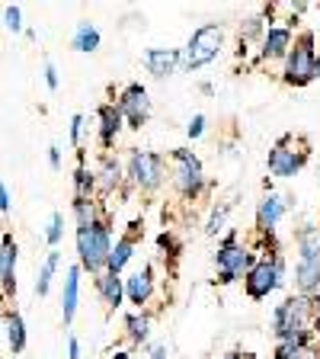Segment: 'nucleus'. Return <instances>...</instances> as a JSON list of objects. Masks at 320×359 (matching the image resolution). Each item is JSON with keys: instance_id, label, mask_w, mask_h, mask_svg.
Instances as JSON below:
<instances>
[{"instance_id": "39448f33", "label": "nucleus", "mask_w": 320, "mask_h": 359, "mask_svg": "<svg viewBox=\"0 0 320 359\" xmlns=\"http://www.w3.org/2000/svg\"><path fill=\"white\" fill-rule=\"evenodd\" d=\"M314 61H317V55H314V36L305 32V36L298 39V45H295V52L288 55L285 81L295 83V87H305L307 81H314Z\"/></svg>"}, {"instance_id": "c756f323", "label": "nucleus", "mask_w": 320, "mask_h": 359, "mask_svg": "<svg viewBox=\"0 0 320 359\" xmlns=\"http://www.w3.org/2000/svg\"><path fill=\"white\" fill-rule=\"evenodd\" d=\"M4 22H7L10 32H20L22 29V10L20 7H7L4 10Z\"/></svg>"}, {"instance_id": "c9c22d12", "label": "nucleus", "mask_w": 320, "mask_h": 359, "mask_svg": "<svg viewBox=\"0 0 320 359\" xmlns=\"http://www.w3.org/2000/svg\"><path fill=\"white\" fill-rule=\"evenodd\" d=\"M10 205H13V202H10V189L0 183V212H10Z\"/></svg>"}, {"instance_id": "5701e85b", "label": "nucleus", "mask_w": 320, "mask_h": 359, "mask_svg": "<svg viewBox=\"0 0 320 359\" xmlns=\"http://www.w3.org/2000/svg\"><path fill=\"white\" fill-rule=\"evenodd\" d=\"M74 48H77V52H97V48H99V29H97V26H90V22H77Z\"/></svg>"}, {"instance_id": "393cba45", "label": "nucleus", "mask_w": 320, "mask_h": 359, "mask_svg": "<svg viewBox=\"0 0 320 359\" xmlns=\"http://www.w3.org/2000/svg\"><path fill=\"white\" fill-rule=\"evenodd\" d=\"M125 327H128V337H132L134 344H141V340H148V334H151V318L148 314H132L125 321Z\"/></svg>"}, {"instance_id": "f257e3e1", "label": "nucleus", "mask_w": 320, "mask_h": 359, "mask_svg": "<svg viewBox=\"0 0 320 359\" xmlns=\"http://www.w3.org/2000/svg\"><path fill=\"white\" fill-rule=\"evenodd\" d=\"M311 321H320V302L288 299L272 314V330H276L279 340H285V337H295V334H311V330H307Z\"/></svg>"}, {"instance_id": "423d86ee", "label": "nucleus", "mask_w": 320, "mask_h": 359, "mask_svg": "<svg viewBox=\"0 0 320 359\" xmlns=\"http://www.w3.org/2000/svg\"><path fill=\"white\" fill-rule=\"evenodd\" d=\"M128 173L141 189H154L164 180V157L154 151H134L128 161Z\"/></svg>"}, {"instance_id": "7c9ffc66", "label": "nucleus", "mask_w": 320, "mask_h": 359, "mask_svg": "<svg viewBox=\"0 0 320 359\" xmlns=\"http://www.w3.org/2000/svg\"><path fill=\"white\" fill-rule=\"evenodd\" d=\"M228 202H224L221 209H215V215H211V222H209V234H215V231H221V224H224V215H228Z\"/></svg>"}, {"instance_id": "aec40b11", "label": "nucleus", "mask_w": 320, "mask_h": 359, "mask_svg": "<svg viewBox=\"0 0 320 359\" xmlns=\"http://www.w3.org/2000/svg\"><path fill=\"white\" fill-rule=\"evenodd\" d=\"M295 279H298L301 292H314L320 285V260H298V266H295Z\"/></svg>"}, {"instance_id": "a211bd4d", "label": "nucleus", "mask_w": 320, "mask_h": 359, "mask_svg": "<svg viewBox=\"0 0 320 359\" xmlns=\"http://www.w3.org/2000/svg\"><path fill=\"white\" fill-rule=\"evenodd\" d=\"M119 128H122L119 109H116V106H103V109H99V142H103L106 148H112V142H116Z\"/></svg>"}, {"instance_id": "ddd939ff", "label": "nucleus", "mask_w": 320, "mask_h": 359, "mask_svg": "<svg viewBox=\"0 0 320 359\" xmlns=\"http://www.w3.org/2000/svg\"><path fill=\"white\" fill-rule=\"evenodd\" d=\"M151 292H154V276H151V269H138L134 276L125 279V295L132 305H144L151 299Z\"/></svg>"}, {"instance_id": "f3484780", "label": "nucleus", "mask_w": 320, "mask_h": 359, "mask_svg": "<svg viewBox=\"0 0 320 359\" xmlns=\"http://www.w3.org/2000/svg\"><path fill=\"white\" fill-rule=\"evenodd\" d=\"M4 330H7V344L13 353L26 350V321L20 311H7L4 314Z\"/></svg>"}, {"instance_id": "0eeeda50", "label": "nucleus", "mask_w": 320, "mask_h": 359, "mask_svg": "<svg viewBox=\"0 0 320 359\" xmlns=\"http://www.w3.org/2000/svg\"><path fill=\"white\" fill-rule=\"evenodd\" d=\"M282 283V260H263L250 266L246 273V292L250 299H266L269 292H276Z\"/></svg>"}, {"instance_id": "2f4dec72", "label": "nucleus", "mask_w": 320, "mask_h": 359, "mask_svg": "<svg viewBox=\"0 0 320 359\" xmlns=\"http://www.w3.org/2000/svg\"><path fill=\"white\" fill-rule=\"evenodd\" d=\"M186 132H189V138H202V132H205V116H195Z\"/></svg>"}, {"instance_id": "e433bc0d", "label": "nucleus", "mask_w": 320, "mask_h": 359, "mask_svg": "<svg viewBox=\"0 0 320 359\" xmlns=\"http://www.w3.org/2000/svg\"><path fill=\"white\" fill-rule=\"evenodd\" d=\"M67 359H81V344H77V337L67 340Z\"/></svg>"}, {"instance_id": "1a4fd4ad", "label": "nucleus", "mask_w": 320, "mask_h": 359, "mask_svg": "<svg viewBox=\"0 0 320 359\" xmlns=\"http://www.w3.org/2000/svg\"><path fill=\"white\" fill-rule=\"evenodd\" d=\"M234 234L228 241H224V247L218 250V273H221V283H234V279L244 273V269L253 266V257L246 254L244 247L234 244Z\"/></svg>"}, {"instance_id": "412c9836", "label": "nucleus", "mask_w": 320, "mask_h": 359, "mask_svg": "<svg viewBox=\"0 0 320 359\" xmlns=\"http://www.w3.org/2000/svg\"><path fill=\"white\" fill-rule=\"evenodd\" d=\"M298 250H301V260H320V228H314V224L301 228Z\"/></svg>"}, {"instance_id": "f704fd0d", "label": "nucleus", "mask_w": 320, "mask_h": 359, "mask_svg": "<svg viewBox=\"0 0 320 359\" xmlns=\"http://www.w3.org/2000/svg\"><path fill=\"white\" fill-rule=\"evenodd\" d=\"M48 164H52V170H61V148H58V144H52V148H48Z\"/></svg>"}, {"instance_id": "37998d69", "label": "nucleus", "mask_w": 320, "mask_h": 359, "mask_svg": "<svg viewBox=\"0 0 320 359\" xmlns=\"http://www.w3.org/2000/svg\"><path fill=\"white\" fill-rule=\"evenodd\" d=\"M116 359H128V356H125V353H119V356H116Z\"/></svg>"}, {"instance_id": "6ab92c4d", "label": "nucleus", "mask_w": 320, "mask_h": 359, "mask_svg": "<svg viewBox=\"0 0 320 359\" xmlns=\"http://www.w3.org/2000/svg\"><path fill=\"white\" fill-rule=\"evenodd\" d=\"M97 292L103 295V302L109 308H119L122 305V295H125V289H122V279L116 276V273H99Z\"/></svg>"}, {"instance_id": "bb28decb", "label": "nucleus", "mask_w": 320, "mask_h": 359, "mask_svg": "<svg viewBox=\"0 0 320 359\" xmlns=\"http://www.w3.org/2000/svg\"><path fill=\"white\" fill-rule=\"evenodd\" d=\"M74 187H77V199H90V193H93V187H97V180H93V173H90L87 167H77Z\"/></svg>"}, {"instance_id": "dca6fc26", "label": "nucleus", "mask_w": 320, "mask_h": 359, "mask_svg": "<svg viewBox=\"0 0 320 359\" xmlns=\"http://www.w3.org/2000/svg\"><path fill=\"white\" fill-rule=\"evenodd\" d=\"M282 212H285V202L279 199L276 193H269L266 199L260 202V212H256V222H260L263 231H272L279 224V218H282Z\"/></svg>"}, {"instance_id": "58836bf2", "label": "nucleus", "mask_w": 320, "mask_h": 359, "mask_svg": "<svg viewBox=\"0 0 320 359\" xmlns=\"http://www.w3.org/2000/svg\"><path fill=\"white\" fill-rule=\"evenodd\" d=\"M151 359H167V346L164 344L154 346V350H151Z\"/></svg>"}, {"instance_id": "f03ea898", "label": "nucleus", "mask_w": 320, "mask_h": 359, "mask_svg": "<svg viewBox=\"0 0 320 359\" xmlns=\"http://www.w3.org/2000/svg\"><path fill=\"white\" fill-rule=\"evenodd\" d=\"M112 244H109V224L93 222L90 228H77V254H81V266L90 273H99L106 266Z\"/></svg>"}, {"instance_id": "473e14b6", "label": "nucleus", "mask_w": 320, "mask_h": 359, "mask_svg": "<svg viewBox=\"0 0 320 359\" xmlns=\"http://www.w3.org/2000/svg\"><path fill=\"white\" fill-rule=\"evenodd\" d=\"M81 135H83V116H74L71 119V142L81 144Z\"/></svg>"}, {"instance_id": "9b49d317", "label": "nucleus", "mask_w": 320, "mask_h": 359, "mask_svg": "<svg viewBox=\"0 0 320 359\" xmlns=\"http://www.w3.org/2000/svg\"><path fill=\"white\" fill-rule=\"evenodd\" d=\"M0 292L4 295L16 292V244L10 234L0 238Z\"/></svg>"}, {"instance_id": "20e7f679", "label": "nucleus", "mask_w": 320, "mask_h": 359, "mask_svg": "<svg viewBox=\"0 0 320 359\" xmlns=\"http://www.w3.org/2000/svg\"><path fill=\"white\" fill-rule=\"evenodd\" d=\"M173 183L183 196H195L202 187H205V177H202V164L199 157L186 148L173 151Z\"/></svg>"}, {"instance_id": "7ed1b4c3", "label": "nucleus", "mask_w": 320, "mask_h": 359, "mask_svg": "<svg viewBox=\"0 0 320 359\" xmlns=\"http://www.w3.org/2000/svg\"><path fill=\"white\" fill-rule=\"evenodd\" d=\"M221 42H224V29L218 26V22L199 26V29L193 32V39H189V45H186V55H183L186 71H199V67L211 65V61L218 58V52H221Z\"/></svg>"}, {"instance_id": "72a5a7b5", "label": "nucleus", "mask_w": 320, "mask_h": 359, "mask_svg": "<svg viewBox=\"0 0 320 359\" xmlns=\"http://www.w3.org/2000/svg\"><path fill=\"white\" fill-rule=\"evenodd\" d=\"M45 83H48V90H58V71H55L52 61L45 65Z\"/></svg>"}, {"instance_id": "a19ab883", "label": "nucleus", "mask_w": 320, "mask_h": 359, "mask_svg": "<svg viewBox=\"0 0 320 359\" xmlns=\"http://www.w3.org/2000/svg\"><path fill=\"white\" fill-rule=\"evenodd\" d=\"M221 359H244L240 353H228V356H221Z\"/></svg>"}, {"instance_id": "c85d7f7f", "label": "nucleus", "mask_w": 320, "mask_h": 359, "mask_svg": "<svg viewBox=\"0 0 320 359\" xmlns=\"http://www.w3.org/2000/svg\"><path fill=\"white\" fill-rule=\"evenodd\" d=\"M103 187L106 189H112V187H119V180H122V167H119V161H112V157H106L103 161Z\"/></svg>"}, {"instance_id": "2eb2a0df", "label": "nucleus", "mask_w": 320, "mask_h": 359, "mask_svg": "<svg viewBox=\"0 0 320 359\" xmlns=\"http://www.w3.org/2000/svg\"><path fill=\"white\" fill-rule=\"evenodd\" d=\"M291 45V32L285 26H272L263 39V58H282Z\"/></svg>"}, {"instance_id": "f8f14e48", "label": "nucleus", "mask_w": 320, "mask_h": 359, "mask_svg": "<svg viewBox=\"0 0 320 359\" xmlns=\"http://www.w3.org/2000/svg\"><path fill=\"white\" fill-rule=\"evenodd\" d=\"M179 65V52L176 48H148L144 52V67L154 77H170Z\"/></svg>"}, {"instance_id": "79ce46f5", "label": "nucleus", "mask_w": 320, "mask_h": 359, "mask_svg": "<svg viewBox=\"0 0 320 359\" xmlns=\"http://www.w3.org/2000/svg\"><path fill=\"white\" fill-rule=\"evenodd\" d=\"M4 314L7 311H4V305H0V330H4Z\"/></svg>"}, {"instance_id": "6e6552de", "label": "nucleus", "mask_w": 320, "mask_h": 359, "mask_svg": "<svg viewBox=\"0 0 320 359\" xmlns=\"http://www.w3.org/2000/svg\"><path fill=\"white\" fill-rule=\"evenodd\" d=\"M119 116L122 119H128V126L132 128H141V122L151 116V100H148V90L141 87V83H132V87H125V93L119 97Z\"/></svg>"}, {"instance_id": "4468645a", "label": "nucleus", "mask_w": 320, "mask_h": 359, "mask_svg": "<svg viewBox=\"0 0 320 359\" xmlns=\"http://www.w3.org/2000/svg\"><path fill=\"white\" fill-rule=\"evenodd\" d=\"M77 292H81V266H71L67 269V279H64V295H61V314H64V324L74 321L77 314Z\"/></svg>"}, {"instance_id": "a878e982", "label": "nucleus", "mask_w": 320, "mask_h": 359, "mask_svg": "<svg viewBox=\"0 0 320 359\" xmlns=\"http://www.w3.org/2000/svg\"><path fill=\"white\" fill-rule=\"evenodd\" d=\"M74 215H77V228H90L97 222V209L90 199H74Z\"/></svg>"}, {"instance_id": "ea45409f", "label": "nucleus", "mask_w": 320, "mask_h": 359, "mask_svg": "<svg viewBox=\"0 0 320 359\" xmlns=\"http://www.w3.org/2000/svg\"><path fill=\"white\" fill-rule=\"evenodd\" d=\"M314 77H320V58L314 61Z\"/></svg>"}, {"instance_id": "4be33fe9", "label": "nucleus", "mask_w": 320, "mask_h": 359, "mask_svg": "<svg viewBox=\"0 0 320 359\" xmlns=\"http://www.w3.org/2000/svg\"><path fill=\"white\" fill-rule=\"evenodd\" d=\"M132 250H134V241L132 238H122L119 244L109 250V257H106V273H116V276H119V269L132 260Z\"/></svg>"}, {"instance_id": "4c0bfd02", "label": "nucleus", "mask_w": 320, "mask_h": 359, "mask_svg": "<svg viewBox=\"0 0 320 359\" xmlns=\"http://www.w3.org/2000/svg\"><path fill=\"white\" fill-rule=\"evenodd\" d=\"M291 359H320V356L311 350V346H305V350H298V353H295V356H291Z\"/></svg>"}, {"instance_id": "cd10ccee", "label": "nucleus", "mask_w": 320, "mask_h": 359, "mask_svg": "<svg viewBox=\"0 0 320 359\" xmlns=\"http://www.w3.org/2000/svg\"><path fill=\"white\" fill-rule=\"evenodd\" d=\"M61 234H64V215H61V212H52V218H48V231H45V241L52 244V250L61 244Z\"/></svg>"}, {"instance_id": "9d476101", "label": "nucleus", "mask_w": 320, "mask_h": 359, "mask_svg": "<svg viewBox=\"0 0 320 359\" xmlns=\"http://www.w3.org/2000/svg\"><path fill=\"white\" fill-rule=\"evenodd\" d=\"M305 151H291L288 148V138L285 142H279L276 148H272V154H269V170L276 173V177H295V173L305 167Z\"/></svg>"}, {"instance_id": "b1692460", "label": "nucleus", "mask_w": 320, "mask_h": 359, "mask_svg": "<svg viewBox=\"0 0 320 359\" xmlns=\"http://www.w3.org/2000/svg\"><path fill=\"white\" fill-rule=\"evenodd\" d=\"M58 263H61V254H58V250H52V254H48V260H45V266H42V273H39V279H36V295H48Z\"/></svg>"}]
</instances>
